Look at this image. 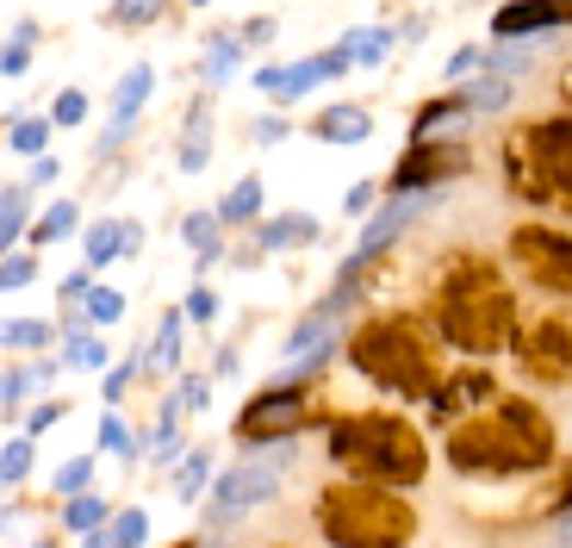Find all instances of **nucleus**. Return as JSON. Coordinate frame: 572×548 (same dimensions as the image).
I'll return each instance as SVG.
<instances>
[{"instance_id":"1","label":"nucleus","mask_w":572,"mask_h":548,"mask_svg":"<svg viewBox=\"0 0 572 548\" xmlns=\"http://www.w3.org/2000/svg\"><path fill=\"white\" fill-rule=\"evenodd\" d=\"M448 461L479 480H504V473H535L553 461V424L529 399H497L485 418H460L448 424Z\"/></svg>"},{"instance_id":"2","label":"nucleus","mask_w":572,"mask_h":548,"mask_svg":"<svg viewBox=\"0 0 572 548\" xmlns=\"http://www.w3.org/2000/svg\"><path fill=\"white\" fill-rule=\"evenodd\" d=\"M511 318H516V306H511V287H504L497 262H485V255H455L448 274H442V287H436L442 336L467 355H497L516 336Z\"/></svg>"},{"instance_id":"3","label":"nucleus","mask_w":572,"mask_h":548,"mask_svg":"<svg viewBox=\"0 0 572 548\" xmlns=\"http://www.w3.org/2000/svg\"><path fill=\"white\" fill-rule=\"evenodd\" d=\"M330 455L348 468V480H367V487H417L430 473V449H423L417 424L386 418V411L343 418L330 431Z\"/></svg>"},{"instance_id":"4","label":"nucleus","mask_w":572,"mask_h":548,"mask_svg":"<svg viewBox=\"0 0 572 548\" xmlns=\"http://www.w3.org/2000/svg\"><path fill=\"white\" fill-rule=\"evenodd\" d=\"M348 362H355V374H367L374 387L399 392V399H430L442 387L436 343L417 331V318H404V312L367 318L362 331L348 336Z\"/></svg>"},{"instance_id":"5","label":"nucleus","mask_w":572,"mask_h":548,"mask_svg":"<svg viewBox=\"0 0 572 548\" xmlns=\"http://www.w3.org/2000/svg\"><path fill=\"white\" fill-rule=\"evenodd\" d=\"M318 529L336 548H404L417 536V511L404 505L392 487H367V480H336L318 499Z\"/></svg>"},{"instance_id":"6","label":"nucleus","mask_w":572,"mask_h":548,"mask_svg":"<svg viewBox=\"0 0 572 548\" xmlns=\"http://www.w3.org/2000/svg\"><path fill=\"white\" fill-rule=\"evenodd\" d=\"M511 262H516V274H529L535 287L572 299V237L567 231H553V225H516Z\"/></svg>"},{"instance_id":"7","label":"nucleus","mask_w":572,"mask_h":548,"mask_svg":"<svg viewBox=\"0 0 572 548\" xmlns=\"http://www.w3.org/2000/svg\"><path fill=\"white\" fill-rule=\"evenodd\" d=\"M516 137H523V150H529L541 187H548L560 206H572V113H541Z\"/></svg>"},{"instance_id":"8","label":"nucleus","mask_w":572,"mask_h":548,"mask_svg":"<svg viewBox=\"0 0 572 548\" xmlns=\"http://www.w3.org/2000/svg\"><path fill=\"white\" fill-rule=\"evenodd\" d=\"M516 362L541 387H572V312L535 318L529 331L516 336Z\"/></svg>"},{"instance_id":"9","label":"nucleus","mask_w":572,"mask_h":548,"mask_svg":"<svg viewBox=\"0 0 572 548\" xmlns=\"http://www.w3.org/2000/svg\"><path fill=\"white\" fill-rule=\"evenodd\" d=\"M467 169H473V150H467V144H455V137H423V144H411L399 157V169H392V194H430V187L460 181Z\"/></svg>"},{"instance_id":"10","label":"nucleus","mask_w":572,"mask_h":548,"mask_svg":"<svg viewBox=\"0 0 572 548\" xmlns=\"http://www.w3.org/2000/svg\"><path fill=\"white\" fill-rule=\"evenodd\" d=\"M299 424H306V387H299V380H281V387L255 392L243 406L237 436H243V443H267V436H293Z\"/></svg>"},{"instance_id":"11","label":"nucleus","mask_w":572,"mask_h":548,"mask_svg":"<svg viewBox=\"0 0 572 548\" xmlns=\"http://www.w3.org/2000/svg\"><path fill=\"white\" fill-rule=\"evenodd\" d=\"M281 492V468L267 461V455H255V461H243V468L218 473V487H211V517L218 524H230V517H243V511L267 505Z\"/></svg>"},{"instance_id":"12","label":"nucleus","mask_w":572,"mask_h":548,"mask_svg":"<svg viewBox=\"0 0 572 548\" xmlns=\"http://www.w3.org/2000/svg\"><path fill=\"white\" fill-rule=\"evenodd\" d=\"M560 25H572V0H504L492 13V38L523 44V38H541V32H560Z\"/></svg>"},{"instance_id":"13","label":"nucleus","mask_w":572,"mask_h":548,"mask_svg":"<svg viewBox=\"0 0 572 548\" xmlns=\"http://www.w3.org/2000/svg\"><path fill=\"white\" fill-rule=\"evenodd\" d=\"M430 406H436V418L448 424V418H467V406H497V380L485 368H467V374H448L436 392H430Z\"/></svg>"},{"instance_id":"14","label":"nucleus","mask_w":572,"mask_h":548,"mask_svg":"<svg viewBox=\"0 0 572 548\" xmlns=\"http://www.w3.org/2000/svg\"><path fill=\"white\" fill-rule=\"evenodd\" d=\"M150 88H156V69H150V62H131V69L118 76V88H113V132H106V144H118V137L137 125V113H144ZM106 144H100V150H106Z\"/></svg>"},{"instance_id":"15","label":"nucleus","mask_w":572,"mask_h":548,"mask_svg":"<svg viewBox=\"0 0 572 548\" xmlns=\"http://www.w3.org/2000/svg\"><path fill=\"white\" fill-rule=\"evenodd\" d=\"M311 137L318 144H367L374 137V113L367 106H324L311 118Z\"/></svg>"},{"instance_id":"16","label":"nucleus","mask_w":572,"mask_h":548,"mask_svg":"<svg viewBox=\"0 0 572 548\" xmlns=\"http://www.w3.org/2000/svg\"><path fill=\"white\" fill-rule=\"evenodd\" d=\"M255 243H262V250H293V243H318V218H311V213H281V218H267L262 231H255Z\"/></svg>"},{"instance_id":"17","label":"nucleus","mask_w":572,"mask_h":548,"mask_svg":"<svg viewBox=\"0 0 572 548\" xmlns=\"http://www.w3.org/2000/svg\"><path fill=\"white\" fill-rule=\"evenodd\" d=\"M125 250H137V231H131V225L106 218V225H94V231H88V269H106V262H113V255H125Z\"/></svg>"},{"instance_id":"18","label":"nucleus","mask_w":572,"mask_h":548,"mask_svg":"<svg viewBox=\"0 0 572 548\" xmlns=\"http://www.w3.org/2000/svg\"><path fill=\"white\" fill-rule=\"evenodd\" d=\"M467 113V94H442V100H423L417 106V118H411V144H423V137H436L448 118H460Z\"/></svg>"},{"instance_id":"19","label":"nucleus","mask_w":572,"mask_h":548,"mask_svg":"<svg viewBox=\"0 0 572 548\" xmlns=\"http://www.w3.org/2000/svg\"><path fill=\"white\" fill-rule=\"evenodd\" d=\"M206 157H211V118H206V106H193V113H187V137H181V169L199 175Z\"/></svg>"},{"instance_id":"20","label":"nucleus","mask_w":572,"mask_h":548,"mask_svg":"<svg viewBox=\"0 0 572 548\" xmlns=\"http://www.w3.org/2000/svg\"><path fill=\"white\" fill-rule=\"evenodd\" d=\"M511 94H516V88L492 69V76H479L473 88H467V113H504V106H511Z\"/></svg>"},{"instance_id":"21","label":"nucleus","mask_w":572,"mask_h":548,"mask_svg":"<svg viewBox=\"0 0 572 548\" xmlns=\"http://www.w3.org/2000/svg\"><path fill=\"white\" fill-rule=\"evenodd\" d=\"M255 213H262V181H255V175H243V181H237V187L225 194L218 218H225V225H243V218H255Z\"/></svg>"},{"instance_id":"22","label":"nucleus","mask_w":572,"mask_h":548,"mask_svg":"<svg viewBox=\"0 0 572 548\" xmlns=\"http://www.w3.org/2000/svg\"><path fill=\"white\" fill-rule=\"evenodd\" d=\"M76 199H57V206H44L38 225H32V243H62V237L76 231Z\"/></svg>"},{"instance_id":"23","label":"nucleus","mask_w":572,"mask_h":548,"mask_svg":"<svg viewBox=\"0 0 572 548\" xmlns=\"http://www.w3.org/2000/svg\"><path fill=\"white\" fill-rule=\"evenodd\" d=\"M106 524V499H69V511H62V529H76V536H94V529Z\"/></svg>"},{"instance_id":"24","label":"nucleus","mask_w":572,"mask_h":548,"mask_svg":"<svg viewBox=\"0 0 572 548\" xmlns=\"http://www.w3.org/2000/svg\"><path fill=\"white\" fill-rule=\"evenodd\" d=\"M343 50L355 57V69H374V62H380L386 50H392V32H348Z\"/></svg>"},{"instance_id":"25","label":"nucleus","mask_w":572,"mask_h":548,"mask_svg":"<svg viewBox=\"0 0 572 548\" xmlns=\"http://www.w3.org/2000/svg\"><path fill=\"white\" fill-rule=\"evenodd\" d=\"M20 157H32L38 162L44 157V144H50V118H13V137H7Z\"/></svg>"},{"instance_id":"26","label":"nucleus","mask_w":572,"mask_h":548,"mask_svg":"<svg viewBox=\"0 0 572 548\" xmlns=\"http://www.w3.org/2000/svg\"><path fill=\"white\" fill-rule=\"evenodd\" d=\"M162 20V0H113V25L118 32H144Z\"/></svg>"},{"instance_id":"27","label":"nucleus","mask_w":572,"mask_h":548,"mask_svg":"<svg viewBox=\"0 0 572 548\" xmlns=\"http://www.w3.org/2000/svg\"><path fill=\"white\" fill-rule=\"evenodd\" d=\"M249 44L243 38H211V57H206V81H230V69L243 62Z\"/></svg>"},{"instance_id":"28","label":"nucleus","mask_w":572,"mask_h":548,"mask_svg":"<svg viewBox=\"0 0 572 548\" xmlns=\"http://www.w3.org/2000/svg\"><path fill=\"white\" fill-rule=\"evenodd\" d=\"M218 225H225L218 213H193L187 225H181V237H187L199 255H218Z\"/></svg>"},{"instance_id":"29","label":"nucleus","mask_w":572,"mask_h":548,"mask_svg":"<svg viewBox=\"0 0 572 548\" xmlns=\"http://www.w3.org/2000/svg\"><path fill=\"white\" fill-rule=\"evenodd\" d=\"M25 187H7V206H0V243H20L25 237Z\"/></svg>"},{"instance_id":"30","label":"nucleus","mask_w":572,"mask_h":548,"mask_svg":"<svg viewBox=\"0 0 572 548\" xmlns=\"http://www.w3.org/2000/svg\"><path fill=\"white\" fill-rule=\"evenodd\" d=\"M88 480H94V461H88V455H76V461H62V468H57V492H62V499H81Z\"/></svg>"},{"instance_id":"31","label":"nucleus","mask_w":572,"mask_h":548,"mask_svg":"<svg viewBox=\"0 0 572 548\" xmlns=\"http://www.w3.org/2000/svg\"><path fill=\"white\" fill-rule=\"evenodd\" d=\"M206 480H211V455L193 449L187 468H181V480H174V492H181V499H199V487H206Z\"/></svg>"},{"instance_id":"32","label":"nucleus","mask_w":572,"mask_h":548,"mask_svg":"<svg viewBox=\"0 0 572 548\" xmlns=\"http://www.w3.org/2000/svg\"><path fill=\"white\" fill-rule=\"evenodd\" d=\"M81 118H88V94H81V88H62L57 106H50V125L69 132V125H81Z\"/></svg>"},{"instance_id":"33","label":"nucleus","mask_w":572,"mask_h":548,"mask_svg":"<svg viewBox=\"0 0 572 548\" xmlns=\"http://www.w3.org/2000/svg\"><path fill=\"white\" fill-rule=\"evenodd\" d=\"M7 343H13V350H44V343H50V324H44V318H13V324H7Z\"/></svg>"},{"instance_id":"34","label":"nucleus","mask_w":572,"mask_h":548,"mask_svg":"<svg viewBox=\"0 0 572 548\" xmlns=\"http://www.w3.org/2000/svg\"><path fill=\"white\" fill-rule=\"evenodd\" d=\"M318 81H324V69H318V57L293 62V69H286V88H281V100H299V94H311Z\"/></svg>"},{"instance_id":"35","label":"nucleus","mask_w":572,"mask_h":548,"mask_svg":"<svg viewBox=\"0 0 572 548\" xmlns=\"http://www.w3.org/2000/svg\"><path fill=\"white\" fill-rule=\"evenodd\" d=\"M88 318H94V324H118V318H125V294L94 287V294H88Z\"/></svg>"},{"instance_id":"36","label":"nucleus","mask_w":572,"mask_h":548,"mask_svg":"<svg viewBox=\"0 0 572 548\" xmlns=\"http://www.w3.org/2000/svg\"><path fill=\"white\" fill-rule=\"evenodd\" d=\"M237 38H243L249 50H267V44L281 38V25H274V13H249V20H243V32H237Z\"/></svg>"},{"instance_id":"37","label":"nucleus","mask_w":572,"mask_h":548,"mask_svg":"<svg viewBox=\"0 0 572 548\" xmlns=\"http://www.w3.org/2000/svg\"><path fill=\"white\" fill-rule=\"evenodd\" d=\"M174 355H181V312H169V318H162V336H156L150 362H162V368H174Z\"/></svg>"},{"instance_id":"38","label":"nucleus","mask_w":572,"mask_h":548,"mask_svg":"<svg viewBox=\"0 0 572 548\" xmlns=\"http://www.w3.org/2000/svg\"><path fill=\"white\" fill-rule=\"evenodd\" d=\"M144 524H150L144 511H118V517H113V543L118 548H137V543H144Z\"/></svg>"},{"instance_id":"39","label":"nucleus","mask_w":572,"mask_h":548,"mask_svg":"<svg viewBox=\"0 0 572 548\" xmlns=\"http://www.w3.org/2000/svg\"><path fill=\"white\" fill-rule=\"evenodd\" d=\"M100 449H113V455H131V436H125V418H100Z\"/></svg>"},{"instance_id":"40","label":"nucleus","mask_w":572,"mask_h":548,"mask_svg":"<svg viewBox=\"0 0 572 548\" xmlns=\"http://www.w3.org/2000/svg\"><path fill=\"white\" fill-rule=\"evenodd\" d=\"M25 473H32V436L7 443V487H13V480H25Z\"/></svg>"},{"instance_id":"41","label":"nucleus","mask_w":572,"mask_h":548,"mask_svg":"<svg viewBox=\"0 0 572 548\" xmlns=\"http://www.w3.org/2000/svg\"><path fill=\"white\" fill-rule=\"evenodd\" d=\"M25 69H32V44L13 38V44H7V57H0V76H7V81H20Z\"/></svg>"},{"instance_id":"42","label":"nucleus","mask_w":572,"mask_h":548,"mask_svg":"<svg viewBox=\"0 0 572 548\" xmlns=\"http://www.w3.org/2000/svg\"><path fill=\"white\" fill-rule=\"evenodd\" d=\"M32 274H38V269H32V255H25V250H13L7 262H0V281H7V287H25Z\"/></svg>"},{"instance_id":"43","label":"nucleus","mask_w":572,"mask_h":548,"mask_svg":"<svg viewBox=\"0 0 572 548\" xmlns=\"http://www.w3.org/2000/svg\"><path fill=\"white\" fill-rule=\"evenodd\" d=\"M187 318H193V324H211V318H218V299H211V287H193V294H187Z\"/></svg>"},{"instance_id":"44","label":"nucleus","mask_w":572,"mask_h":548,"mask_svg":"<svg viewBox=\"0 0 572 548\" xmlns=\"http://www.w3.org/2000/svg\"><path fill=\"white\" fill-rule=\"evenodd\" d=\"M318 69H324V81H343L348 69H355V57H348L343 44H336V50H324V57H318Z\"/></svg>"},{"instance_id":"45","label":"nucleus","mask_w":572,"mask_h":548,"mask_svg":"<svg viewBox=\"0 0 572 548\" xmlns=\"http://www.w3.org/2000/svg\"><path fill=\"white\" fill-rule=\"evenodd\" d=\"M62 411H69L62 399H57V406H38V411H32V424H25V436H44L50 424H62Z\"/></svg>"},{"instance_id":"46","label":"nucleus","mask_w":572,"mask_h":548,"mask_svg":"<svg viewBox=\"0 0 572 548\" xmlns=\"http://www.w3.org/2000/svg\"><path fill=\"white\" fill-rule=\"evenodd\" d=\"M255 88L281 100V88H286V69H281V62H262V69H255Z\"/></svg>"},{"instance_id":"47","label":"nucleus","mask_w":572,"mask_h":548,"mask_svg":"<svg viewBox=\"0 0 572 548\" xmlns=\"http://www.w3.org/2000/svg\"><path fill=\"white\" fill-rule=\"evenodd\" d=\"M62 175V162L57 157H38L32 162V175H25V187H44V181H57Z\"/></svg>"},{"instance_id":"48","label":"nucleus","mask_w":572,"mask_h":548,"mask_svg":"<svg viewBox=\"0 0 572 548\" xmlns=\"http://www.w3.org/2000/svg\"><path fill=\"white\" fill-rule=\"evenodd\" d=\"M479 62H485V50H473V44H467V50H455V57H448V76H467V69H479Z\"/></svg>"},{"instance_id":"49","label":"nucleus","mask_w":572,"mask_h":548,"mask_svg":"<svg viewBox=\"0 0 572 548\" xmlns=\"http://www.w3.org/2000/svg\"><path fill=\"white\" fill-rule=\"evenodd\" d=\"M255 137H262V144H281V137H286V118H281V113L255 118Z\"/></svg>"},{"instance_id":"50","label":"nucleus","mask_w":572,"mask_h":548,"mask_svg":"<svg viewBox=\"0 0 572 548\" xmlns=\"http://www.w3.org/2000/svg\"><path fill=\"white\" fill-rule=\"evenodd\" d=\"M367 206H374V187H348V194H343V213H348V218L367 213Z\"/></svg>"},{"instance_id":"51","label":"nucleus","mask_w":572,"mask_h":548,"mask_svg":"<svg viewBox=\"0 0 572 548\" xmlns=\"http://www.w3.org/2000/svg\"><path fill=\"white\" fill-rule=\"evenodd\" d=\"M560 543H567V548H572V505H567V511H560Z\"/></svg>"},{"instance_id":"52","label":"nucleus","mask_w":572,"mask_h":548,"mask_svg":"<svg viewBox=\"0 0 572 548\" xmlns=\"http://www.w3.org/2000/svg\"><path fill=\"white\" fill-rule=\"evenodd\" d=\"M560 88H567V100H572V62H567V76H560Z\"/></svg>"},{"instance_id":"53","label":"nucleus","mask_w":572,"mask_h":548,"mask_svg":"<svg viewBox=\"0 0 572 548\" xmlns=\"http://www.w3.org/2000/svg\"><path fill=\"white\" fill-rule=\"evenodd\" d=\"M567 505H572V473H567Z\"/></svg>"},{"instance_id":"54","label":"nucleus","mask_w":572,"mask_h":548,"mask_svg":"<svg viewBox=\"0 0 572 548\" xmlns=\"http://www.w3.org/2000/svg\"><path fill=\"white\" fill-rule=\"evenodd\" d=\"M187 7H211V0H187Z\"/></svg>"},{"instance_id":"55","label":"nucleus","mask_w":572,"mask_h":548,"mask_svg":"<svg viewBox=\"0 0 572 548\" xmlns=\"http://www.w3.org/2000/svg\"><path fill=\"white\" fill-rule=\"evenodd\" d=\"M553 548H567V543H553Z\"/></svg>"},{"instance_id":"56","label":"nucleus","mask_w":572,"mask_h":548,"mask_svg":"<svg viewBox=\"0 0 572 548\" xmlns=\"http://www.w3.org/2000/svg\"><path fill=\"white\" fill-rule=\"evenodd\" d=\"M187 548H193V543H187Z\"/></svg>"}]
</instances>
